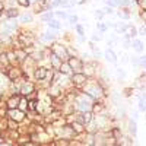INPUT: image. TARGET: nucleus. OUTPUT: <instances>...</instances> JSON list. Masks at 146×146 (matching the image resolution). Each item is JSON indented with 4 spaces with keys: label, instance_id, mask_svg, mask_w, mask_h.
Masks as SVG:
<instances>
[{
    "label": "nucleus",
    "instance_id": "obj_2",
    "mask_svg": "<svg viewBox=\"0 0 146 146\" xmlns=\"http://www.w3.org/2000/svg\"><path fill=\"white\" fill-rule=\"evenodd\" d=\"M67 63L72 67L73 73H83V62H82L79 57H76V56L69 57L67 58Z\"/></svg>",
    "mask_w": 146,
    "mask_h": 146
},
{
    "label": "nucleus",
    "instance_id": "obj_22",
    "mask_svg": "<svg viewBox=\"0 0 146 146\" xmlns=\"http://www.w3.org/2000/svg\"><path fill=\"white\" fill-rule=\"evenodd\" d=\"M129 31H130V32H129V35H130V36H135V35L137 34V32H136V28H133V27H130V28H129Z\"/></svg>",
    "mask_w": 146,
    "mask_h": 146
},
{
    "label": "nucleus",
    "instance_id": "obj_18",
    "mask_svg": "<svg viewBox=\"0 0 146 146\" xmlns=\"http://www.w3.org/2000/svg\"><path fill=\"white\" fill-rule=\"evenodd\" d=\"M19 108L22 110V111H25V110L28 108V101H25V100H21V102H19Z\"/></svg>",
    "mask_w": 146,
    "mask_h": 146
},
{
    "label": "nucleus",
    "instance_id": "obj_16",
    "mask_svg": "<svg viewBox=\"0 0 146 146\" xmlns=\"http://www.w3.org/2000/svg\"><path fill=\"white\" fill-rule=\"evenodd\" d=\"M137 108H139L140 113H145V111H146V100H139Z\"/></svg>",
    "mask_w": 146,
    "mask_h": 146
},
{
    "label": "nucleus",
    "instance_id": "obj_3",
    "mask_svg": "<svg viewBox=\"0 0 146 146\" xmlns=\"http://www.w3.org/2000/svg\"><path fill=\"white\" fill-rule=\"evenodd\" d=\"M70 82L75 85V86H83V85L88 82V76L85 75V73H73L70 76Z\"/></svg>",
    "mask_w": 146,
    "mask_h": 146
},
{
    "label": "nucleus",
    "instance_id": "obj_19",
    "mask_svg": "<svg viewBox=\"0 0 146 146\" xmlns=\"http://www.w3.org/2000/svg\"><path fill=\"white\" fill-rule=\"evenodd\" d=\"M117 73H118V76H120L121 79L126 78V72H124L123 69H121V67H118V69H117Z\"/></svg>",
    "mask_w": 146,
    "mask_h": 146
},
{
    "label": "nucleus",
    "instance_id": "obj_27",
    "mask_svg": "<svg viewBox=\"0 0 146 146\" xmlns=\"http://www.w3.org/2000/svg\"><path fill=\"white\" fill-rule=\"evenodd\" d=\"M22 21H23V22H29V21H31V15H25V16H22Z\"/></svg>",
    "mask_w": 146,
    "mask_h": 146
},
{
    "label": "nucleus",
    "instance_id": "obj_24",
    "mask_svg": "<svg viewBox=\"0 0 146 146\" xmlns=\"http://www.w3.org/2000/svg\"><path fill=\"white\" fill-rule=\"evenodd\" d=\"M16 124H18V123H16V121H13V120L9 121V127H10V129H16Z\"/></svg>",
    "mask_w": 146,
    "mask_h": 146
},
{
    "label": "nucleus",
    "instance_id": "obj_29",
    "mask_svg": "<svg viewBox=\"0 0 146 146\" xmlns=\"http://www.w3.org/2000/svg\"><path fill=\"white\" fill-rule=\"evenodd\" d=\"M139 34H140V35H146V27H142L140 31H139Z\"/></svg>",
    "mask_w": 146,
    "mask_h": 146
},
{
    "label": "nucleus",
    "instance_id": "obj_1",
    "mask_svg": "<svg viewBox=\"0 0 146 146\" xmlns=\"http://www.w3.org/2000/svg\"><path fill=\"white\" fill-rule=\"evenodd\" d=\"M82 92H85L86 95H89L94 101H95V100H100L101 96H104V95H105L104 89L100 86L98 80H89V79H88V82H86V83L83 85Z\"/></svg>",
    "mask_w": 146,
    "mask_h": 146
},
{
    "label": "nucleus",
    "instance_id": "obj_20",
    "mask_svg": "<svg viewBox=\"0 0 146 146\" xmlns=\"http://www.w3.org/2000/svg\"><path fill=\"white\" fill-rule=\"evenodd\" d=\"M50 27H51V28H56V29L60 28V25H58L57 21H50Z\"/></svg>",
    "mask_w": 146,
    "mask_h": 146
},
{
    "label": "nucleus",
    "instance_id": "obj_5",
    "mask_svg": "<svg viewBox=\"0 0 146 146\" xmlns=\"http://www.w3.org/2000/svg\"><path fill=\"white\" fill-rule=\"evenodd\" d=\"M104 110H105V104L101 102V101H98V102H94V104H92L91 113H92L94 115H98V114H102Z\"/></svg>",
    "mask_w": 146,
    "mask_h": 146
},
{
    "label": "nucleus",
    "instance_id": "obj_13",
    "mask_svg": "<svg viewBox=\"0 0 146 146\" xmlns=\"http://www.w3.org/2000/svg\"><path fill=\"white\" fill-rule=\"evenodd\" d=\"M131 48L136 53H143V42L140 40H135V41L131 42Z\"/></svg>",
    "mask_w": 146,
    "mask_h": 146
},
{
    "label": "nucleus",
    "instance_id": "obj_4",
    "mask_svg": "<svg viewBox=\"0 0 146 146\" xmlns=\"http://www.w3.org/2000/svg\"><path fill=\"white\" fill-rule=\"evenodd\" d=\"M53 54H56L57 57H60V58H66L69 54H67V50L63 47V45H60V44H54L53 45Z\"/></svg>",
    "mask_w": 146,
    "mask_h": 146
},
{
    "label": "nucleus",
    "instance_id": "obj_25",
    "mask_svg": "<svg viewBox=\"0 0 146 146\" xmlns=\"http://www.w3.org/2000/svg\"><path fill=\"white\" fill-rule=\"evenodd\" d=\"M69 21H70V23H76V22H78V16H76V15H73V16L69 18Z\"/></svg>",
    "mask_w": 146,
    "mask_h": 146
},
{
    "label": "nucleus",
    "instance_id": "obj_10",
    "mask_svg": "<svg viewBox=\"0 0 146 146\" xmlns=\"http://www.w3.org/2000/svg\"><path fill=\"white\" fill-rule=\"evenodd\" d=\"M9 114H10V118L13 120V121H21V120H23V111H18V110H10L9 111Z\"/></svg>",
    "mask_w": 146,
    "mask_h": 146
},
{
    "label": "nucleus",
    "instance_id": "obj_8",
    "mask_svg": "<svg viewBox=\"0 0 146 146\" xmlns=\"http://www.w3.org/2000/svg\"><path fill=\"white\" fill-rule=\"evenodd\" d=\"M70 126H72L73 131L76 133V136H78V135H82V133H85V124L79 123V121H73Z\"/></svg>",
    "mask_w": 146,
    "mask_h": 146
},
{
    "label": "nucleus",
    "instance_id": "obj_9",
    "mask_svg": "<svg viewBox=\"0 0 146 146\" xmlns=\"http://www.w3.org/2000/svg\"><path fill=\"white\" fill-rule=\"evenodd\" d=\"M47 72H48L47 67H38V69L35 70V78L38 79V80H45V78H47Z\"/></svg>",
    "mask_w": 146,
    "mask_h": 146
},
{
    "label": "nucleus",
    "instance_id": "obj_34",
    "mask_svg": "<svg viewBox=\"0 0 146 146\" xmlns=\"http://www.w3.org/2000/svg\"><path fill=\"white\" fill-rule=\"evenodd\" d=\"M129 62V57H127V54H124V57H123V63H127Z\"/></svg>",
    "mask_w": 146,
    "mask_h": 146
},
{
    "label": "nucleus",
    "instance_id": "obj_33",
    "mask_svg": "<svg viewBox=\"0 0 146 146\" xmlns=\"http://www.w3.org/2000/svg\"><path fill=\"white\" fill-rule=\"evenodd\" d=\"M107 3H108V5H111V6H115V5H117L115 0H107Z\"/></svg>",
    "mask_w": 146,
    "mask_h": 146
},
{
    "label": "nucleus",
    "instance_id": "obj_36",
    "mask_svg": "<svg viewBox=\"0 0 146 146\" xmlns=\"http://www.w3.org/2000/svg\"><path fill=\"white\" fill-rule=\"evenodd\" d=\"M113 146H121V145H120V143H117V142H115V143H114V145H113Z\"/></svg>",
    "mask_w": 146,
    "mask_h": 146
},
{
    "label": "nucleus",
    "instance_id": "obj_17",
    "mask_svg": "<svg viewBox=\"0 0 146 146\" xmlns=\"http://www.w3.org/2000/svg\"><path fill=\"white\" fill-rule=\"evenodd\" d=\"M18 75H19V73H18V70L12 69V70H10V73H9V78H10L12 80H15V79L18 78Z\"/></svg>",
    "mask_w": 146,
    "mask_h": 146
},
{
    "label": "nucleus",
    "instance_id": "obj_28",
    "mask_svg": "<svg viewBox=\"0 0 146 146\" xmlns=\"http://www.w3.org/2000/svg\"><path fill=\"white\" fill-rule=\"evenodd\" d=\"M56 15H57V16H60V18H66V16H67V15L64 13V12H56Z\"/></svg>",
    "mask_w": 146,
    "mask_h": 146
},
{
    "label": "nucleus",
    "instance_id": "obj_21",
    "mask_svg": "<svg viewBox=\"0 0 146 146\" xmlns=\"http://www.w3.org/2000/svg\"><path fill=\"white\" fill-rule=\"evenodd\" d=\"M140 66L146 69V56H142L140 57Z\"/></svg>",
    "mask_w": 146,
    "mask_h": 146
},
{
    "label": "nucleus",
    "instance_id": "obj_23",
    "mask_svg": "<svg viewBox=\"0 0 146 146\" xmlns=\"http://www.w3.org/2000/svg\"><path fill=\"white\" fill-rule=\"evenodd\" d=\"M18 2H19V5H22V6H28L29 5V0H18Z\"/></svg>",
    "mask_w": 146,
    "mask_h": 146
},
{
    "label": "nucleus",
    "instance_id": "obj_30",
    "mask_svg": "<svg viewBox=\"0 0 146 146\" xmlns=\"http://www.w3.org/2000/svg\"><path fill=\"white\" fill-rule=\"evenodd\" d=\"M42 19H44V21H48V19H51V13H45V15L42 16Z\"/></svg>",
    "mask_w": 146,
    "mask_h": 146
},
{
    "label": "nucleus",
    "instance_id": "obj_14",
    "mask_svg": "<svg viewBox=\"0 0 146 146\" xmlns=\"http://www.w3.org/2000/svg\"><path fill=\"white\" fill-rule=\"evenodd\" d=\"M19 102H21V98H19V96H13V98H10V100H9L7 107H9L10 110H15V108L19 107Z\"/></svg>",
    "mask_w": 146,
    "mask_h": 146
},
{
    "label": "nucleus",
    "instance_id": "obj_32",
    "mask_svg": "<svg viewBox=\"0 0 146 146\" xmlns=\"http://www.w3.org/2000/svg\"><path fill=\"white\" fill-rule=\"evenodd\" d=\"M76 29H78V32H79V35H83V28H82L80 25H78V28H76Z\"/></svg>",
    "mask_w": 146,
    "mask_h": 146
},
{
    "label": "nucleus",
    "instance_id": "obj_37",
    "mask_svg": "<svg viewBox=\"0 0 146 146\" xmlns=\"http://www.w3.org/2000/svg\"><path fill=\"white\" fill-rule=\"evenodd\" d=\"M0 13H2V12H0Z\"/></svg>",
    "mask_w": 146,
    "mask_h": 146
},
{
    "label": "nucleus",
    "instance_id": "obj_15",
    "mask_svg": "<svg viewBox=\"0 0 146 146\" xmlns=\"http://www.w3.org/2000/svg\"><path fill=\"white\" fill-rule=\"evenodd\" d=\"M129 130H130V133H131L133 137L137 135V123H136V120L131 118V120L129 121Z\"/></svg>",
    "mask_w": 146,
    "mask_h": 146
},
{
    "label": "nucleus",
    "instance_id": "obj_35",
    "mask_svg": "<svg viewBox=\"0 0 146 146\" xmlns=\"http://www.w3.org/2000/svg\"><path fill=\"white\" fill-rule=\"evenodd\" d=\"M105 13H113V9H110V7H107V9H105Z\"/></svg>",
    "mask_w": 146,
    "mask_h": 146
},
{
    "label": "nucleus",
    "instance_id": "obj_26",
    "mask_svg": "<svg viewBox=\"0 0 146 146\" xmlns=\"http://www.w3.org/2000/svg\"><path fill=\"white\" fill-rule=\"evenodd\" d=\"M44 38H45V40H54V35H53V34H45Z\"/></svg>",
    "mask_w": 146,
    "mask_h": 146
},
{
    "label": "nucleus",
    "instance_id": "obj_12",
    "mask_svg": "<svg viewBox=\"0 0 146 146\" xmlns=\"http://www.w3.org/2000/svg\"><path fill=\"white\" fill-rule=\"evenodd\" d=\"M58 72L62 73V75H73V70H72V67L69 66V63H67V62H63L62 67L58 69Z\"/></svg>",
    "mask_w": 146,
    "mask_h": 146
},
{
    "label": "nucleus",
    "instance_id": "obj_7",
    "mask_svg": "<svg viewBox=\"0 0 146 146\" xmlns=\"http://www.w3.org/2000/svg\"><path fill=\"white\" fill-rule=\"evenodd\" d=\"M50 62H51V66H53L56 70H58L60 67H62V64H63V60L60 58V57H57L56 54H51V56H50Z\"/></svg>",
    "mask_w": 146,
    "mask_h": 146
},
{
    "label": "nucleus",
    "instance_id": "obj_31",
    "mask_svg": "<svg viewBox=\"0 0 146 146\" xmlns=\"http://www.w3.org/2000/svg\"><path fill=\"white\" fill-rule=\"evenodd\" d=\"M16 15H18L16 10H9V16H16Z\"/></svg>",
    "mask_w": 146,
    "mask_h": 146
},
{
    "label": "nucleus",
    "instance_id": "obj_6",
    "mask_svg": "<svg viewBox=\"0 0 146 146\" xmlns=\"http://www.w3.org/2000/svg\"><path fill=\"white\" fill-rule=\"evenodd\" d=\"M34 91H35V86H34L31 82H27V83L21 88V94H22V95H25V96H28V95L32 94Z\"/></svg>",
    "mask_w": 146,
    "mask_h": 146
},
{
    "label": "nucleus",
    "instance_id": "obj_11",
    "mask_svg": "<svg viewBox=\"0 0 146 146\" xmlns=\"http://www.w3.org/2000/svg\"><path fill=\"white\" fill-rule=\"evenodd\" d=\"M105 58L108 60L110 63H113V64H115V63H117V60H118V58H117V54L111 50V48L105 51Z\"/></svg>",
    "mask_w": 146,
    "mask_h": 146
}]
</instances>
